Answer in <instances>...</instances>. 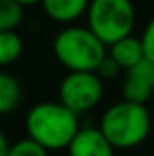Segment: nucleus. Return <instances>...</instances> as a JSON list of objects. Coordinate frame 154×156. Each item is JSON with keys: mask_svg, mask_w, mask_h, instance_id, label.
<instances>
[{"mask_svg": "<svg viewBox=\"0 0 154 156\" xmlns=\"http://www.w3.org/2000/svg\"><path fill=\"white\" fill-rule=\"evenodd\" d=\"M80 131L78 115L60 102H40L26 116L27 138L45 151H64Z\"/></svg>", "mask_w": 154, "mask_h": 156, "instance_id": "obj_1", "label": "nucleus"}, {"mask_svg": "<svg viewBox=\"0 0 154 156\" xmlns=\"http://www.w3.org/2000/svg\"><path fill=\"white\" fill-rule=\"evenodd\" d=\"M98 129L114 149H134L152 134V115L145 104L120 100L103 111Z\"/></svg>", "mask_w": 154, "mask_h": 156, "instance_id": "obj_2", "label": "nucleus"}, {"mask_svg": "<svg viewBox=\"0 0 154 156\" xmlns=\"http://www.w3.org/2000/svg\"><path fill=\"white\" fill-rule=\"evenodd\" d=\"M53 53L69 71H96L107 56V45L87 26H67L56 33Z\"/></svg>", "mask_w": 154, "mask_h": 156, "instance_id": "obj_3", "label": "nucleus"}, {"mask_svg": "<svg viewBox=\"0 0 154 156\" xmlns=\"http://www.w3.org/2000/svg\"><path fill=\"white\" fill-rule=\"evenodd\" d=\"M85 15L87 27L105 45L132 35L136 24L132 0H91Z\"/></svg>", "mask_w": 154, "mask_h": 156, "instance_id": "obj_4", "label": "nucleus"}, {"mask_svg": "<svg viewBox=\"0 0 154 156\" xmlns=\"http://www.w3.org/2000/svg\"><path fill=\"white\" fill-rule=\"evenodd\" d=\"M58 98L76 115L89 113L103 98V80L94 71H69L58 85Z\"/></svg>", "mask_w": 154, "mask_h": 156, "instance_id": "obj_5", "label": "nucleus"}, {"mask_svg": "<svg viewBox=\"0 0 154 156\" xmlns=\"http://www.w3.org/2000/svg\"><path fill=\"white\" fill-rule=\"evenodd\" d=\"M114 147L98 127H80L67 145L69 156H114Z\"/></svg>", "mask_w": 154, "mask_h": 156, "instance_id": "obj_6", "label": "nucleus"}, {"mask_svg": "<svg viewBox=\"0 0 154 156\" xmlns=\"http://www.w3.org/2000/svg\"><path fill=\"white\" fill-rule=\"evenodd\" d=\"M107 56L114 60L120 69L127 71L132 66H136L140 60L145 58L143 47H142V40L132 37V35L116 40L114 44L107 45Z\"/></svg>", "mask_w": 154, "mask_h": 156, "instance_id": "obj_7", "label": "nucleus"}, {"mask_svg": "<svg viewBox=\"0 0 154 156\" xmlns=\"http://www.w3.org/2000/svg\"><path fill=\"white\" fill-rule=\"evenodd\" d=\"M91 0H42L45 15L58 24H73L85 15Z\"/></svg>", "mask_w": 154, "mask_h": 156, "instance_id": "obj_8", "label": "nucleus"}, {"mask_svg": "<svg viewBox=\"0 0 154 156\" xmlns=\"http://www.w3.org/2000/svg\"><path fill=\"white\" fill-rule=\"evenodd\" d=\"M22 85L18 78L0 71V116L11 115L22 104Z\"/></svg>", "mask_w": 154, "mask_h": 156, "instance_id": "obj_9", "label": "nucleus"}, {"mask_svg": "<svg viewBox=\"0 0 154 156\" xmlns=\"http://www.w3.org/2000/svg\"><path fill=\"white\" fill-rule=\"evenodd\" d=\"M154 94V85L149 83L145 78L134 75L132 71H127L123 83H121V96L127 102H134V104H145L152 98Z\"/></svg>", "mask_w": 154, "mask_h": 156, "instance_id": "obj_10", "label": "nucleus"}, {"mask_svg": "<svg viewBox=\"0 0 154 156\" xmlns=\"http://www.w3.org/2000/svg\"><path fill=\"white\" fill-rule=\"evenodd\" d=\"M24 53V40L22 37L11 31H0V67L15 64Z\"/></svg>", "mask_w": 154, "mask_h": 156, "instance_id": "obj_11", "label": "nucleus"}, {"mask_svg": "<svg viewBox=\"0 0 154 156\" xmlns=\"http://www.w3.org/2000/svg\"><path fill=\"white\" fill-rule=\"evenodd\" d=\"M24 7L15 0H0V31H11L20 26Z\"/></svg>", "mask_w": 154, "mask_h": 156, "instance_id": "obj_12", "label": "nucleus"}, {"mask_svg": "<svg viewBox=\"0 0 154 156\" xmlns=\"http://www.w3.org/2000/svg\"><path fill=\"white\" fill-rule=\"evenodd\" d=\"M7 156H49V151H45L31 138H22L9 145Z\"/></svg>", "mask_w": 154, "mask_h": 156, "instance_id": "obj_13", "label": "nucleus"}, {"mask_svg": "<svg viewBox=\"0 0 154 156\" xmlns=\"http://www.w3.org/2000/svg\"><path fill=\"white\" fill-rule=\"evenodd\" d=\"M140 40H142V47H143L145 58H149V60L154 62V16L149 20V24L145 26Z\"/></svg>", "mask_w": 154, "mask_h": 156, "instance_id": "obj_14", "label": "nucleus"}, {"mask_svg": "<svg viewBox=\"0 0 154 156\" xmlns=\"http://www.w3.org/2000/svg\"><path fill=\"white\" fill-rule=\"evenodd\" d=\"M120 71H121V69L118 67V64H116L114 60L109 58V56H105L94 73L102 78V80H114V78L120 75Z\"/></svg>", "mask_w": 154, "mask_h": 156, "instance_id": "obj_15", "label": "nucleus"}, {"mask_svg": "<svg viewBox=\"0 0 154 156\" xmlns=\"http://www.w3.org/2000/svg\"><path fill=\"white\" fill-rule=\"evenodd\" d=\"M9 140H7V136L0 131V156H7V151H9Z\"/></svg>", "mask_w": 154, "mask_h": 156, "instance_id": "obj_16", "label": "nucleus"}, {"mask_svg": "<svg viewBox=\"0 0 154 156\" xmlns=\"http://www.w3.org/2000/svg\"><path fill=\"white\" fill-rule=\"evenodd\" d=\"M15 2H18L22 7H26V5H35V4H40L42 0H15Z\"/></svg>", "mask_w": 154, "mask_h": 156, "instance_id": "obj_17", "label": "nucleus"}, {"mask_svg": "<svg viewBox=\"0 0 154 156\" xmlns=\"http://www.w3.org/2000/svg\"><path fill=\"white\" fill-rule=\"evenodd\" d=\"M152 134H154V115H152Z\"/></svg>", "mask_w": 154, "mask_h": 156, "instance_id": "obj_18", "label": "nucleus"}]
</instances>
